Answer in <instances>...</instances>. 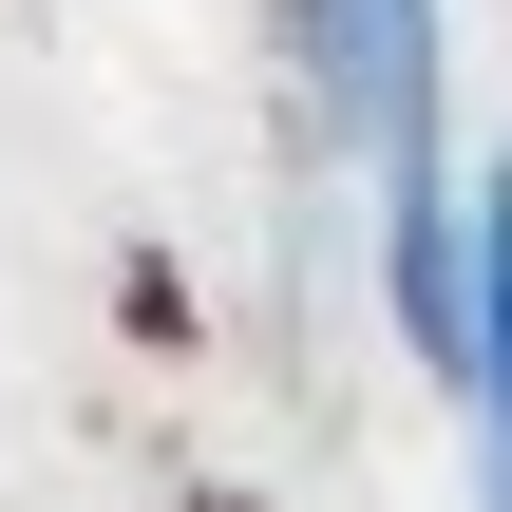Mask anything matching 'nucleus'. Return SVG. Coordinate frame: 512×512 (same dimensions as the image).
<instances>
[{"mask_svg": "<svg viewBox=\"0 0 512 512\" xmlns=\"http://www.w3.org/2000/svg\"><path fill=\"white\" fill-rule=\"evenodd\" d=\"M456 399H475V475L512 512V152L475 171V342H456Z\"/></svg>", "mask_w": 512, "mask_h": 512, "instance_id": "2", "label": "nucleus"}, {"mask_svg": "<svg viewBox=\"0 0 512 512\" xmlns=\"http://www.w3.org/2000/svg\"><path fill=\"white\" fill-rule=\"evenodd\" d=\"M285 38H304L323 114H342L361 171H380V285H399V342L456 380V342H475V190H456V152H437V0H285Z\"/></svg>", "mask_w": 512, "mask_h": 512, "instance_id": "1", "label": "nucleus"}]
</instances>
